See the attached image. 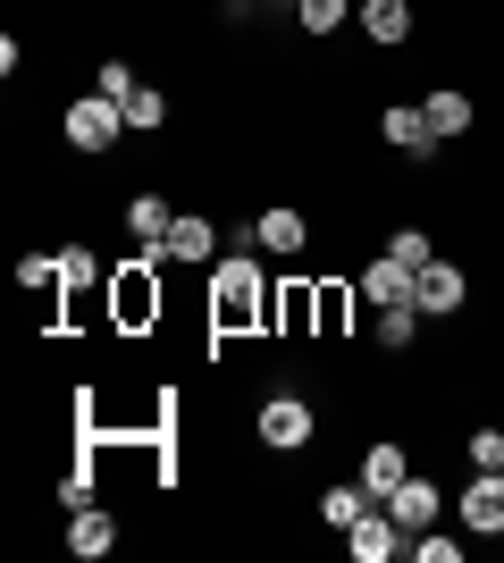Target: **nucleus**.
Segmentation results:
<instances>
[{
	"instance_id": "1",
	"label": "nucleus",
	"mask_w": 504,
	"mask_h": 563,
	"mask_svg": "<svg viewBox=\"0 0 504 563\" xmlns=\"http://www.w3.org/2000/svg\"><path fill=\"white\" fill-rule=\"evenodd\" d=\"M269 311V286H261V269H253V261H219L211 269V320L219 329H253V320H261Z\"/></svg>"
},
{
	"instance_id": "2",
	"label": "nucleus",
	"mask_w": 504,
	"mask_h": 563,
	"mask_svg": "<svg viewBox=\"0 0 504 563\" xmlns=\"http://www.w3.org/2000/svg\"><path fill=\"white\" fill-rule=\"evenodd\" d=\"M68 143L76 152H110V143L126 135V101H110V93H85V101H68Z\"/></svg>"
},
{
	"instance_id": "3",
	"label": "nucleus",
	"mask_w": 504,
	"mask_h": 563,
	"mask_svg": "<svg viewBox=\"0 0 504 563\" xmlns=\"http://www.w3.org/2000/svg\"><path fill=\"white\" fill-rule=\"evenodd\" d=\"M160 253H144V261H126L119 278H110V303H119V329H144V320H160Z\"/></svg>"
},
{
	"instance_id": "4",
	"label": "nucleus",
	"mask_w": 504,
	"mask_h": 563,
	"mask_svg": "<svg viewBox=\"0 0 504 563\" xmlns=\"http://www.w3.org/2000/svg\"><path fill=\"white\" fill-rule=\"evenodd\" d=\"M312 438H320V421H312V404H303V396H269L261 404V446H312Z\"/></svg>"
},
{
	"instance_id": "5",
	"label": "nucleus",
	"mask_w": 504,
	"mask_h": 563,
	"mask_svg": "<svg viewBox=\"0 0 504 563\" xmlns=\"http://www.w3.org/2000/svg\"><path fill=\"white\" fill-rule=\"evenodd\" d=\"M345 547H354V563H387V555H404V521L387 514V505H370V514L345 530Z\"/></svg>"
},
{
	"instance_id": "6",
	"label": "nucleus",
	"mask_w": 504,
	"mask_h": 563,
	"mask_svg": "<svg viewBox=\"0 0 504 563\" xmlns=\"http://www.w3.org/2000/svg\"><path fill=\"white\" fill-rule=\"evenodd\" d=\"M361 295H370V303H421V269H404V261H395V253H379V261H370V269H361Z\"/></svg>"
},
{
	"instance_id": "7",
	"label": "nucleus",
	"mask_w": 504,
	"mask_h": 563,
	"mask_svg": "<svg viewBox=\"0 0 504 563\" xmlns=\"http://www.w3.org/2000/svg\"><path fill=\"white\" fill-rule=\"evenodd\" d=\"M462 303H471V278H462L455 261H429V269H421V311H429V320H455Z\"/></svg>"
},
{
	"instance_id": "8",
	"label": "nucleus",
	"mask_w": 504,
	"mask_h": 563,
	"mask_svg": "<svg viewBox=\"0 0 504 563\" xmlns=\"http://www.w3.org/2000/svg\"><path fill=\"white\" fill-rule=\"evenodd\" d=\"M211 253H219V228H211V219H193V211H177V219H168L160 261H186V269H193V261H211Z\"/></svg>"
},
{
	"instance_id": "9",
	"label": "nucleus",
	"mask_w": 504,
	"mask_h": 563,
	"mask_svg": "<svg viewBox=\"0 0 504 563\" xmlns=\"http://www.w3.org/2000/svg\"><path fill=\"white\" fill-rule=\"evenodd\" d=\"M387 514L404 521V539H412V530H437V514H446V496H437V488H429V479H421V471H412L404 488L387 496Z\"/></svg>"
},
{
	"instance_id": "10",
	"label": "nucleus",
	"mask_w": 504,
	"mask_h": 563,
	"mask_svg": "<svg viewBox=\"0 0 504 563\" xmlns=\"http://www.w3.org/2000/svg\"><path fill=\"white\" fill-rule=\"evenodd\" d=\"M462 521H471L480 539H496V530H504V471H480V479L462 488Z\"/></svg>"
},
{
	"instance_id": "11",
	"label": "nucleus",
	"mask_w": 504,
	"mask_h": 563,
	"mask_svg": "<svg viewBox=\"0 0 504 563\" xmlns=\"http://www.w3.org/2000/svg\"><path fill=\"white\" fill-rule=\"evenodd\" d=\"M404 479H412V463H404V446H395V438H379V446L361 454V488L379 496V505H387L395 488H404Z\"/></svg>"
},
{
	"instance_id": "12",
	"label": "nucleus",
	"mask_w": 504,
	"mask_h": 563,
	"mask_svg": "<svg viewBox=\"0 0 504 563\" xmlns=\"http://www.w3.org/2000/svg\"><path fill=\"white\" fill-rule=\"evenodd\" d=\"M253 244H269V253H303V244H312V219H303V211H294V202H287V211H261V219H253Z\"/></svg>"
},
{
	"instance_id": "13",
	"label": "nucleus",
	"mask_w": 504,
	"mask_h": 563,
	"mask_svg": "<svg viewBox=\"0 0 504 563\" xmlns=\"http://www.w3.org/2000/svg\"><path fill=\"white\" fill-rule=\"evenodd\" d=\"M110 547H119V521L101 514V505H85V514L68 521V555H76V563H101Z\"/></svg>"
},
{
	"instance_id": "14",
	"label": "nucleus",
	"mask_w": 504,
	"mask_h": 563,
	"mask_svg": "<svg viewBox=\"0 0 504 563\" xmlns=\"http://www.w3.org/2000/svg\"><path fill=\"white\" fill-rule=\"evenodd\" d=\"M361 34H370L379 51H395L412 34V0H361Z\"/></svg>"
},
{
	"instance_id": "15",
	"label": "nucleus",
	"mask_w": 504,
	"mask_h": 563,
	"mask_svg": "<svg viewBox=\"0 0 504 563\" xmlns=\"http://www.w3.org/2000/svg\"><path fill=\"white\" fill-rule=\"evenodd\" d=\"M269 320H278L287 336L320 329V286H278V295H269Z\"/></svg>"
},
{
	"instance_id": "16",
	"label": "nucleus",
	"mask_w": 504,
	"mask_h": 563,
	"mask_svg": "<svg viewBox=\"0 0 504 563\" xmlns=\"http://www.w3.org/2000/svg\"><path fill=\"white\" fill-rule=\"evenodd\" d=\"M379 135L395 143V152H437V126H429V110H404V101H395V110L379 118Z\"/></svg>"
},
{
	"instance_id": "17",
	"label": "nucleus",
	"mask_w": 504,
	"mask_h": 563,
	"mask_svg": "<svg viewBox=\"0 0 504 563\" xmlns=\"http://www.w3.org/2000/svg\"><path fill=\"white\" fill-rule=\"evenodd\" d=\"M370 505H379V496L361 488V479H336V488L320 496V521H328V530H354V521L370 514Z\"/></svg>"
},
{
	"instance_id": "18",
	"label": "nucleus",
	"mask_w": 504,
	"mask_h": 563,
	"mask_svg": "<svg viewBox=\"0 0 504 563\" xmlns=\"http://www.w3.org/2000/svg\"><path fill=\"white\" fill-rule=\"evenodd\" d=\"M421 110H429L437 143H446V135H462V126H471V93H462V85H446V93H429V101H421Z\"/></svg>"
},
{
	"instance_id": "19",
	"label": "nucleus",
	"mask_w": 504,
	"mask_h": 563,
	"mask_svg": "<svg viewBox=\"0 0 504 563\" xmlns=\"http://www.w3.org/2000/svg\"><path fill=\"white\" fill-rule=\"evenodd\" d=\"M168 219H177V211H168V202H160V194H135V202H126V228H135V235H144V244H152V253H160V235H168Z\"/></svg>"
},
{
	"instance_id": "20",
	"label": "nucleus",
	"mask_w": 504,
	"mask_h": 563,
	"mask_svg": "<svg viewBox=\"0 0 504 563\" xmlns=\"http://www.w3.org/2000/svg\"><path fill=\"white\" fill-rule=\"evenodd\" d=\"M412 336H421V303H387V311H379V345L404 353Z\"/></svg>"
},
{
	"instance_id": "21",
	"label": "nucleus",
	"mask_w": 504,
	"mask_h": 563,
	"mask_svg": "<svg viewBox=\"0 0 504 563\" xmlns=\"http://www.w3.org/2000/svg\"><path fill=\"white\" fill-rule=\"evenodd\" d=\"M345 18H354V0H294V25H303V34H336Z\"/></svg>"
},
{
	"instance_id": "22",
	"label": "nucleus",
	"mask_w": 504,
	"mask_h": 563,
	"mask_svg": "<svg viewBox=\"0 0 504 563\" xmlns=\"http://www.w3.org/2000/svg\"><path fill=\"white\" fill-rule=\"evenodd\" d=\"M160 118H168V93H160V85H135V101H126V135H152Z\"/></svg>"
},
{
	"instance_id": "23",
	"label": "nucleus",
	"mask_w": 504,
	"mask_h": 563,
	"mask_svg": "<svg viewBox=\"0 0 504 563\" xmlns=\"http://www.w3.org/2000/svg\"><path fill=\"white\" fill-rule=\"evenodd\" d=\"M59 278H68V269H59V253H25V261H18V286H25V295H51Z\"/></svg>"
},
{
	"instance_id": "24",
	"label": "nucleus",
	"mask_w": 504,
	"mask_h": 563,
	"mask_svg": "<svg viewBox=\"0 0 504 563\" xmlns=\"http://www.w3.org/2000/svg\"><path fill=\"white\" fill-rule=\"evenodd\" d=\"M404 555H412V563H462V539H437V530H412V539H404Z\"/></svg>"
},
{
	"instance_id": "25",
	"label": "nucleus",
	"mask_w": 504,
	"mask_h": 563,
	"mask_svg": "<svg viewBox=\"0 0 504 563\" xmlns=\"http://www.w3.org/2000/svg\"><path fill=\"white\" fill-rule=\"evenodd\" d=\"M345 320H354V295H345V286H320V336H345Z\"/></svg>"
},
{
	"instance_id": "26",
	"label": "nucleus",
	"mask_w": 504,
	"mask_h": 563,
	"mask_svg": "<svg viewBox=\"0 0 504 563\" xmlns=\"http://www.w3.org/2000/svg\"><path fill=\"white\" fill-rule=\"evenodd\" d=\"M387 253H395V261H404V269H429V235H421V228H395V235H387Z\"/></svg>"
},
{
	"instance_id": "27",
	"label": "nucleus",
	"mask_w": 504,
	"mask_h": 563,
	"mask_svg": "<svg viewBox=\"0 0 504 563\" xmlns=\"http://www.w3.org/2000/svg\"><path fill=\"white\" fill-rule=\"evenodd\" d=\"M135 85H144V76L126 68V59H101V76H93V93H110V101H135Z\"/></svg>"
},
{
	"instance_id": "28",
	"label": "nucleus",
	"mask_w": 504,
	"mask_h": 563,
	"mask_svg": "<svg viewBox=\"0 0 504 563\" xmlns=\"http://www.w3.org/2000/svg\"><path fill=\"white\" fill-rule=\"evenodd\" d=\"M471 463H480V471H504V429H471Z\"/></svg>"
},
{
	"instance_id": "29",
	"label": "nucleus",
	"mask_w": 504,
	"mask_h": 563,
	"mask_svg": "<svg viewBox=\"0 0 504 563\" xmlns=\"http://www.w3.org/2000/svg\"><path fill=\"white\" fill-rule=\"evenodd\" d=\"M59 269H68V286H93V278H101V261L85 253V244H68V253H59Z\"/></svg>"
},
{
	"instance_id": "30",
	"label": "nucleus",
	"mask_w": 504,
	"mask_h": 563,
	"mask_svg": "<svg viewBox=\"0 0 504 563\" xmlns=\"http://www.w3.org/2000/svg\"><path fill=\"white\" fill-rule=\"evenodd\" d=\"M59 505H68V514H85V505H93V471H68V479H59Z\"/></svg>"
}]
</instances>
